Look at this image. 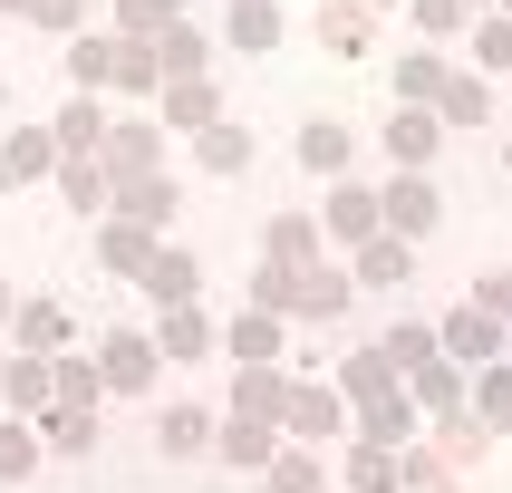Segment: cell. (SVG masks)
Returning <instances> with one entry per match:
<instances>
[{"instance_id": "cell-12", "label": "cell", "mask_w": 512, "mask_h": 493, "mask_svg": "<svg viewBox=\"0 0 512 493\" xmlns=\"http://www.w3.org/2000/svg\"><path fill=\"white\" fill-rule=\"evenodd\" d=\"M319 223L339 232V242H368V232H377V194H368V184H339V194H329V213H319Z\"/></svg>"}, {"instance_id": "cell-34", "label": "cell", "mask_w": 512, "mask_h": 493, "mask_svg": "<svg viewBox=\"0 0 512 493\" xmlns=\"http://www.w3.org/2000/svg\"><path fill=\"white\" fill-rule=\"evenodd\" d=\"M0 406H49V368H39V358H20V368L0 377Z\"/></svg>"}, {"instance_id": "cell-24", "label": "cell", "mask_w": 512, "mask_h": 493, "mask_svg": "<svg viewBox=\"0 0 512 493\" xmlns=\"http://www.w3.org/2000/svg\"><path fill=\"white\" fill-rule=\"evenodd\" d=\"M348 493H397V445H358L348 455Z\"/></svg>"}, {"instance_id": "cell-33", "label": "cell", "mask_w": 512, "mask_h": 493, "mask_svg": "<svg viewBox=\"0 0 512 493\" xmlns=\"http://www.w3.org/2000/svg\"><path fill=\"white\" fill-rule=\"evenodd\" d=\"M97 136H107V116H97V97H78V107L58 116V136H49V145H68V155H78V145H97Z\"/></svg>"}, {"instance_id": "cell-37", "label": "cell", "mask_w": 512, "mask_h": 493, "mask_svg": "<svg viewBox=\"0 0 512 493\" xmlns=\"http://www.w3.org/2000/svg\"><path fill=\"white\" fill-rule=\"evenodd\" d=\"M29 464H39V445H29V426H10V416H0V484H20Z\"/></svg>"}, {"instance_id": "cell-3", "label": "cell", "mask_w": 512, "mask_h": 493, "mask_svg": "<svg viewBox=\"0 0 512 493\" xmlns=\"http://www.w3.org/2000/svg\"><path fill=\"white\" fill-rule=\"evenodd\" d=\"M435 339L455 348L464 368H493V358H503V319H493V310H474V300H464V310L445 319V329H435Z\"/></svg>"}, {"instance_id": "cell-49", "label": "cell", "mask_w": 512, "mask_h": 493, "mask_svg": "<svg viewBox=\"0 0 512 493\" xmlns=\"http://www.w3.org/2000/svg\"><path fill=\"white\" fill-rule=\"evenodd\" d=\"M484 10H493V0H484Z\"/></svg>"}, {"instance_id": "cell-4", "label": "cell", "mask_w": 512, "mask_h": 493, "mask_svg": "<svg viewBox=\"0 0 512 493\" xmlns=\"http://www.w3.org/2000/svg\"><path fill=\"white\" fill-rule=\"evenodd\" d=\"M406 271H416V261H406L397 232H368V242H358V271H348V290H397Z\"/></svg>"}, {"instance_id": "cell-21", "label": "cell", "mask_w": 512, "mask_h": 493, "mask_svg": "<svg viewBox=\"0 0 512 493\" xmlns=\"http://www.w3.org/2000/svg\"><path fill=\"white\" fill-rule=\"evenodd\" d=\"M310 252H319V223L310 213H281V223H271V261H281V271H310Z\"/></svg>"}, {"instance_id": "cell-13", "label": "cell", "mask_w": 512, "mask_h": 493, "mask_svg": "<svg viewBox=\"0 0 512 493\" xmlns=\"http://www.w3.org/2000/svg\"><path fill=\"white\" fill-rule=\"evenodd\" d=\"M145 377H155V348H145L136 329H116V339H107V368H97V387H145Z\"/></svg>"}, {"instance_id": "cell-18", "label": "cell", "mask_w": 512, "mask_h": 493, "mask_svg": "<svg viewBox=\"0 0 512 493\" xmlns=\"http://www.w3.org/2000/svg\"><path fill=\"white\" fill-rule=\"evenodd\" d=\"M58 194H68V213H107V165H97V155L58 165Z\"/></svg>"}, {"instance_id": "cell-19", "label": "cell", "mask_w": 512, "mask_h": 493, "mask_svg": "<svg viewBox=\"0 0 512 493\" xmlns=\"http://www.w3.org/2000/svg\"><path fill=\"white\" fill-rule=\"evenodd\" d=\"M339 397H358V406H377V397H397V368L377 358V348H358L348 358V377H339Z\"/></svg>"}, {"instance_id": "cell-47", "label": "cell", "mask_w": 512, "mask_h": 493, "mask_svg": "<svg viewBox=\"0 0 512 493\" xmlns=\"http://www.w3.org/2000/svg\"><path fill=\"white\" fill-rule=\"evenodd\" d=\"M10 10H20V0H10Z\"/></svg>"}, {"instance_id": "cell-36", "label": "cell", "mask_w": 512, "mask_h": 493, "mask_svg": "<svg viewBox=\"0 0 512 493\" xmlns=\"http://www.w3.org/2000/svg\"><path fill=\"white\" fill-rule=\"evenodd\" d=\"M107 165H116V174H145V165H155V126H126V136H107Z\"/></svg>"}, {"instance_id": "cell-32", "label": "cell", "mask_w": 512, "mask_h": 493, "mask_svg": "<svg viewBox=\"0 0 512 493\" xmlns=\"http://www.w3.org/2000/svg\"><path fill=\"white\" fill-rule=\"evenodd\" d=\"M107 261L126 271V281H136L145 261H155V232H136V223H107Z\"/></svg>"}, {"instance_id": "cell-26", "label": "cell", "mask_w": 512, "mask_h": 493, "mask_svg": "<svg viewBox=\"0 0 512 493\" xmlns=\"http://www.w3.org/2000/svg\"><path fill=\"white\" fill-rule=\"evenodd\" d=\"M358 416H368V445H406V435H416V406H406V387H397V397H377V406H358Z\"/></svg>"}, {"instance_id": "cell-10", "label": "cell", "mask_w": 512, "mask_h": 493, "mask_svg": "<svg viewBox=\"0 0 512 493\" xmlns=\"http://www.w3.org/2000/svg\"><path fill=\"white\" fill-rule=\"evenodd\" d=\"M116 203H126L116 223H136V232L174 223V184H165V174H126V194H116Z\"/></svg>"}, {"instance_id": "cell-44", "label": "cell", "mask_w": 512, "mask_h": 493, "mask_svg": "<svg viewBox=\"0 0 512 493\" xmlns=\"http://www.w3.org/2000/svg\"><path fill=\"white\" fill-rule=\"evenodd\" d=\"M0 194H10V165H0Z\"/></svg>"}, {"instance_id": "cell-7", "label": "cell", "mask_w": 512, "mask_h": 493, "mask_svg": "<svg viewBox=\"0 0 512 493\" xmlns=\"http://www.w3.org/2000/svg\"><path fill=\"white\" fill-rule=\"evenodd\" d=\"M290 300H300L310 319H339L348 300H358V290H348V271H329V261H310V271H290Z\"/></svg>"}, {"instance_id": "cell-22", "label": "cell", "mask_w": 512, "mask_h": 493, "mask_svg": "<svg viewBox=\"0 0 512 493\" xmlns=\"http://www.w3.org/2000/svg\"><path fill=\"white\" fill-rule=\"evenodd\" d=\"M319 39H329L339 58H358L368 49V10H358V0H329V10H319Z\"/></svg>"}, {"instance_id": "cell-15", "label": "cell", "mask_w": 512, "mask_h": 493, "mask_svg": "<svg viewBox=\"0 0 512 493\" xmlns=\"http://www.w3.org/2000/svg\"><path fill=\"white\" fill-rule=\"evenodd\" d=\"M387 155H397V165H426V155H435V116L426 107H397V116H387Z\"/></svg>"}, {"instance_id": "cell-43", "label": "cell", "mask_w": 512, "mask_h": 493, "mask_svg": "<svg viewBox=\"0 0 512 493\" xmlns=\"http://www.w3.org/2000/svg\"><path fill=\"white\" fill-rule=\"evenodd\" d=\"M10 310H20V300H10V281H0V329H10Z\"/></svg>"}, {"instance_id": "cell-45", "label": "cell", "mask_w": 512, "mask_h": 493, "mask_svg": "<svg viewBox=\"0 0 512 493\" xmlns=\"http://www.w3.org/2000/svg\"><path fill=\"white\" fill-rule=\"evenodd\" d=\"M426 493H455V484H426Z\"/></svg>"}, {"instance_id": "cell-46", "label": "cell", "mask_w": 512, "mask_h": 493, "mask_svg": "<svg viewBox=\"0 0 512 493\" xmlns=\"http://www.w3.org/2000/svg\"><path fill=\"white\" fill-rule=\"evenodd\" d=\"M0 377H10V358H0Z\"/></svg>"}, {"instance_id": "cell-8", "label": "cell", "mask_w": 512, "mask_h": 493, "mask_svg": "<svg viewBox=\"0 0 512 493\" xmlns=\"http://www.w3.org/2000/svg\"><path fill=\"white\" fill-rule=\"evenodd\" d=\"M145 348H165V358H203V348H213V319L194 310V300H174L165 319H155V339Z\"/></svg>"}, {"instance_id": "cell-16", "label": "cell", "mask_w": 512, "mask_h": 493, "mask_svg": "<svg viewBox=\"0 0 512 493\" xmlns=\"http://www.w3.org/2000/svg\"><path fill=\"white\" fill-rule=\"evenodd\" d=\"M300 165H310V174H339L348 165V126H339V116H310V126H300Z\"/></svg>"}, {"instance_id": "cell-28", "label": "cell", "mask_w": 512, "mask_h": 493, "mask_svg": "<svg viewBox=\"0 0 512 493\" xmlns=\"http://www.w3.org/2000/svg\"><path fill=\"white\" fill-rule=\"evenodd\" d=\"M281 39V10L271 0H232V49H271Z\"/></svg>"}, {"instance_id": "cell-38", "label": "cell", "mask_w": 512, "mask_h": 493, "mask_svg": "<svg viewBox=\"0 0 512 493\" xmlns=\"http://www.w3.org/2000/svg\"><path fill=\"white\" fill-rule=\"evenodd\" d=\"M435 87H445V68H435V58H397V97H406V107H416V97H435Z\"/></svg>"}, {"instance_id": "cell-9", "label": "cell", "mask_w": 512, "mask_h": 493, "mask_svg": "<svg viewBox=\"0 0 512 493\" xmlns=\"http://www.w3.org/2000/svg\"><path fill=\"white\" fill-rule=\"evenodd\" d=\"M194 155H203V174H252V126H223V116H213L194 136Z\"/></svg>"}, {"instance_id": "cell-31", "label": "cell", "mask_w": 512, "mask_h": 493, "mask_svg": "<svg viewBox=\"0 0 512 493\" xmlns=\"http://www.w3.org/2000/svg\"><path fill=\"white\" fill-rule=\"evenodd\" d=\"M49 445H58V455H87V445H97V406H58V416H49Z\"/></svg>"}, {"instance_id": "cell-42", "label": "cell", "mask_w": 512, "mask_h": 493, "mask_svg": "<svg viewBox=\"0 0 512 493\" xmlns=\"http://www.w3.org/2000/svg\"><path fill=\"white\" fill-rule=\"evenodd\" d=\"M455 20H464V0H416V29H435V39H445Z\"/></svg>"}, {"instance_id": "cell-30", "label": "cell", "mask_w": 512, "mask_h": 493, "mask_svg": "<svg viewBox=\"0 0 512 493\" xmlns=\"http://www.w3.org/2000/svg\"><path fill=\"white\" fill-rule=\"evenodd\" d=\"M68 78H78V87H107L116 78V39H68Z\"/></svg>"}, {"instance_id": "cell-20", "label": "cell", "mask_w": 512, "mask_h": 493, "mask_svg": "<svg viewBox=\"0 0 512 493\" xmlns=\"http://www.w3.org/2000/svg\"><path fill=\"white\" fill-rule=\"evenodd\" d=\"M136 281H145V290H155V300L174 310V300H194V252H155V261L136 271Z\"/></svg>"}, {"instance_id": "cell-6", "label": "cell", "mask_w": 512, "mask_h": 493, "mask_svg": "<svg viewBox=\"0 0 512 493\" xmlns=\"http://www.w3.org/2000/svg\"><path fill=\"white\" fill-rule=\"evenodd\" d=\"M10 329H20V358H58V348H68V310H58V300H20Z\"/></svg>"}, {"instance_id": "cell-48", "label": "cell", "mask_w": 512, "mask_h": 493, "mask_svg": "<svg viewBox=\"0 0 512 493\" xmlns=\"http://www.w3.org/2000/svg\"><path fill=\"white\" fill-rule=\"evenodd\" d=\"M0 97H10V87H0Z\"/></svg>"}, {"instance_id": "cell-17", "label": "cell", "mask_w": 512, "mask_h": 493, "mask_svg": "<svg viewBox=\"0 0 512 493\" xmlns=\"http://www.w3.org/2000/svg\"><path fill=\"white\" fill-rule=\"evenodd\" d=\"M213 445H223L232 464H271V455H281V435L252 426V416H223V426H213Z\"/></svg>"}, {"instance_id": "cell-5", "label": "cell", "mask_w": 512, "mask_h": 493, "mask_svg": "<svg viewBox=\"0 0 512 493\" xmlns=\"http://www.w3.org/2000/svg\"><path fill=\"white\" fill-rule=\"evenodd\" d=\"M435 126H493V78H455V68H445V87H435Z\"/></svg>"}, {"instance_id": "cell-2", "label": "cell", "mask_w": 512, "mask_h": 493, "mask_svg": "<svg viewBox=\"0 0 512 493\" xmlns=\"http://www.w3.org/2000/svg\"><path fill=\"white\" fill-rule=\"evenodd\" d=\"M281 426L310 435V445H329V435L348 426V397H339V387H290V397H281Z\"/></svg>"}, {"instance_id": "cell-35", "label": "cell", "mask_w": 512, "mask_h": 493, "mask_svg": "<svg viewBox=\"0 0 512 493\" xmlns=\"http://www.w3.org/2000/svg\"><path fill=\"white\" fill-rule=\"evenodd\" d=\"M0 165H10V174H49V165H58V145L39 136V126H20V136H10V155H0Z\"/></svg>"}, {"instance_id": "cell-11", "label": "cell", "mask_w": 512, "mask_h": 493, "mask_svg": "<svg viewBox=\"0 0 512 493\" xmlns=\"http://www.w3.org/2000/svg\"><path fill=\"white\" fill-rule=\"evenodd\" d=\"M281 397H290V377L242 368V387H232V416H252V426H281Z\"/></svg>"}, {"instance_id": "cell-29", "label": "cell", "mask_w": 512, "mask_h": 493, "mask_svg": "<svg viewBox=\"0 0 512 493\" xmlns=\"http://www.w3.org/2000/svg\"><path fill=\"white\" fill-rule=\"evenodd\" d=\"M155 97H165V126H194V136L213 126V87H194V78H184V87H155Z\"/></svg>"}, {"instance_id": "cell-25", "label": "cell", "mask_w": 512, "mask_h": 493, "mask_svg": "<svg viewBox=\"0 0 512 493\" xmlns=\"http://www.w3.org/2000/svg\"><path fill=\"white\" fill-rule=\"evenodd\" d=\"M165 455H203V445H213V416H203V406H165Z\"/></svg>"}, {"instance_id": "cell-23", "label": "cell", "mask_w": 512, "mask_h": 493, "mask_svg": "<svg viewBox=\"0 0 512 493\" xmlns=\"http://www.w3.org/2000/svg\"><path fill=\"white\" fill-rule=\"evenodd\" d=\"M377 358H387V368H426V358H435V329H426V319H397V329L377 339Z\"/></svg>"}, {"instance_id": "cell-41", "label": "cell", "mask_w": 512, "mask_h": 493, "mask_svg": "<svg viewBox=\"0 0 512 493\" xmlns=\"http://www.w3.org/2000/svg\"><path fill=\"white\" fill-rule=\"evenodd\" d=\"M58 397H68V406H97V368H87V358H68V368H58Z\"/></svg>"}, {"instance_id": "cell-40", "label": "cell", "mask_w": 512, "mask_h": 493, "mask_svg": "<svg viewBox=\"0 0 512 493\" xmlns=\"http://www.w3.org/2000/svg\"><path fill=\"white\" fill-rule=\"evenodd\" d=\"M155 49H165V68H155V78H174V68H194V58H203V39H194V29H184V20H174L165 39H155Z\"/></svg>"}, {"instance_id": "cell-39", "label": "cell", "mask_w": 512, "mask_h": 493, "mask_svg": "<svg viewBox=\"0 0 512 493\" xmlns=\"http://www.w3.org/2000/svg\"><path fill=\"white\" fill-rule=\"evenodd\" d=\"M271 493H319V464L310 455H271Z\"/></svg>"}, {"instance_id": "cell-27", "label": "cell", "mask_w": 512, "mask_h": 493, "mask_svg": "<svg viewBox=\"0 0 512 493\" xmlns=\"http://www.w3.org/2000/svg\"><path fill=\"white\" fill-rule=\"evenodd\" d=\"M406 406H435V416H455V406H464V368H435V358H426V368H416V397H406Z\"/></svg>"}, {"instance_id": "cell-14", "label": "cell", "mask_w": 512, "mask_h": 493, "mask_svg": "<svg viewBox=\"0 0 512 493\" xmlns=\"http://www.w3.org/2000/svg\"><path fill=\"white\" fill-rule=\"evenodd\" d=\"M223 339H232V358H242V368H271V358H281V319L252 310V319H232Z\"/></svg>"}, {"instance_id": "cell-1", "label": "cell", "mask_w": 512, "mask_h": 493, "mask_svg": "<svg viewBox=\"0 0 512 493\" xmlns=\"http://www.w3.org/2000/svg\"><path fill=\"white\" fill-rule=\"evenodd\" d=\"M435 213H445V203H435V184H426V174H406V184H387V194H377V232H397V242L435 232Z\"/></svg>"}]
</instances>
